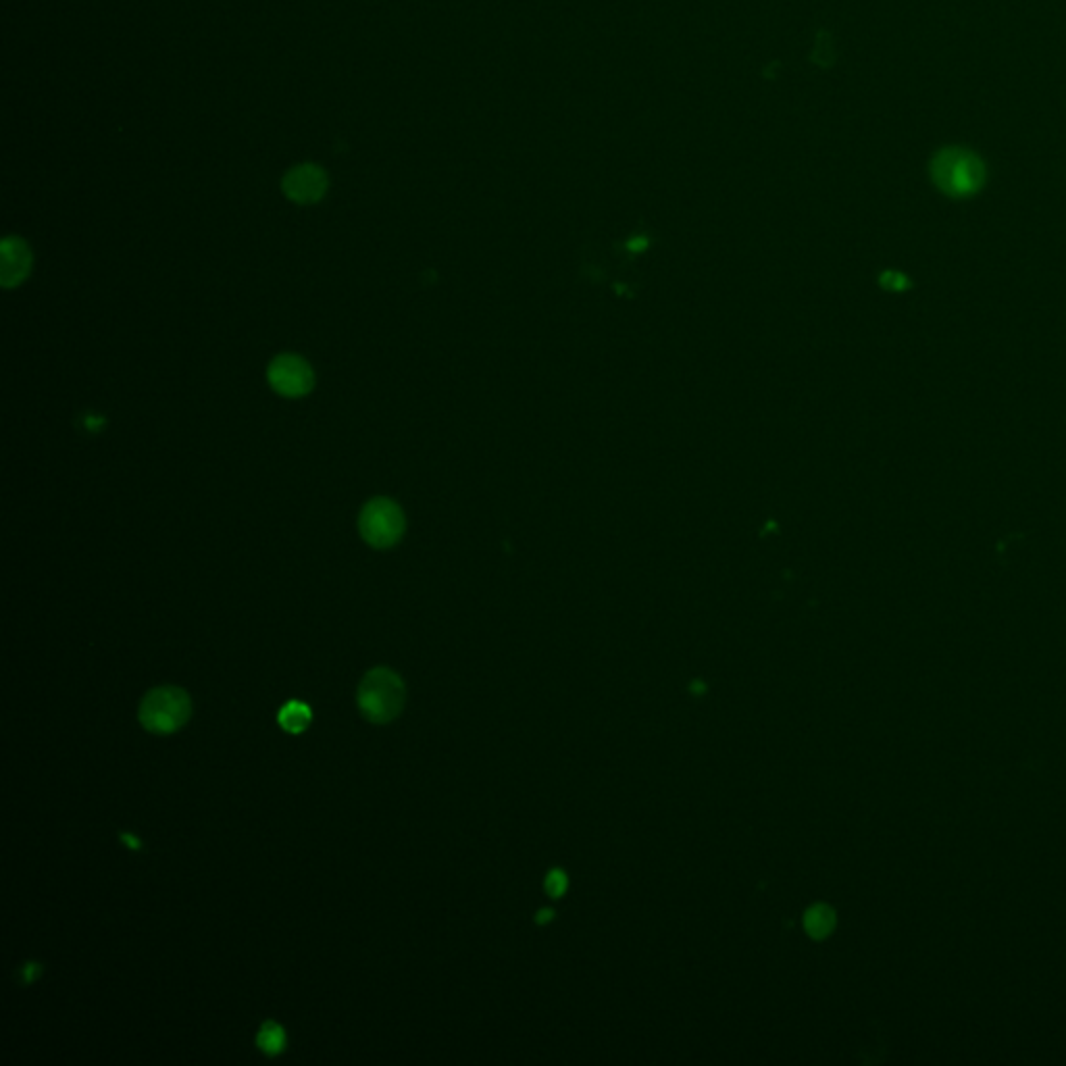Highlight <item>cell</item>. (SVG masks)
I'll return each instance as SVG.
<instances>
[{
  "label": "cell",
  "mask_w": 1066,
  "mask_h": 1066,
  "mask_svg": "<svg viewBox=\"0 0 1066 1066\" xmlns=\"http://www.w3.org/2000/svg\"><path fill=\"white\" fill-rule=\"evenodd\" d=\"M929 175L939 192L954 200H964L983 190L987 169L973 150L946 146L933 155L929 163Z\"/></svg>",
  "instance_id": "1"
},
{
  "label": "cell",
  "mask_w": 1066,
  "mask_h": 1066,
  "mask_svg": "<svg viewBox=\"0 0 1066 1066\" xmlns=\"http://www.w3.org/2000/svg\"><path fill=\"white\" fill-rule=\"evenodd\" d=\"M404 696L406 692H404L402 679L386 667H377L363 677L359 685L357 702L367 721L384 725V723L394 721L400 715V710L404 706Z\"/></svg>",
  "instance_id": "2"
},
{
  "label": "cell",
  "mask_w": 1066,
  "mask_h": 1066,
  "mask_svg": "<svg viewBox=\"0 0 1066 1066\" xmlns=\"http://www.w3.org/2000/svg\"><path fill=\"white\" fill-rule=\"evenodd\" d=\"M192 715L190 696L182 688L163 685L144 696L140 704V723L150 733H173L188 723Z\"/></svg>",
  "instance_id": "3"
},
{
  "label": "cell",
  "mask_w": 1066,
  "mask_h": 1066,
  "mask_svg": "<svg viewBox=\"0 0 1066 1066\" xmlns=\"http://www.w3.org/2000/svg\"><path fill=\"white\" fill-rule=\"evenodd\" d=\"M363 540L373 548L394 546L404 531V515L400 506L390 498H373L359 519Z\"/></svg>",
  "instance_id": "4"
},
{
  "label": "cell",
  "mask_w": 1066,
  "mask_h": 1066,
  "mask_svg": "<svg viewBox=\"0 0 1066 1066\" xmlns=\"http://www.w3.org/2000/svg\"><path fill=\"white\" fill-rule=\"evenodd\" d=\"M271 388L286 398H300L309 394L315 384V375L311 365L296 357V354H282L277 357L267 371Z\"/></svg>",
  "instance_id": "5"
},
{
  "label": "cell",
  "mask_w": 1066,
  "mask_h": 1066,
  "mask_svg": "<svg viewBox=\"0 0 1066 1066\" xmlns=\"http://www.w3.org/2000/svg\"><path fill=\"white\" fill-rule=\"evenodd\" d=\"M325 188H327L325 173L313 165L296 167L294 171L288 173L286 182H284V190L288 198L294 202H300V205H311V202H317L323 196Z\"/></svg>",
  "instance_id": "6"
},
{
  "label": "cell",
  "mask_w": 1066,
  "mask_h": 1066,
  "mask_svg": "<svg viewBox=\"0 0 1066 1066\" xmlns=\"http://www.w3.org/2000/svg\"><path fill=\"white\" fill-rule=\"evenodd\" d=\"M32 269V252L23 240L7 238L3 242V259H0V282L5 288L19 286Z\"/></svg>",
  "instance_id": "7"
},
{
  "label": "cell",
  "mask_w": 1066,
  "mask_h": 1066,
  "mask_svg": "<svg viewBox=\"0 0 1066 1066\" xmlns=\"http://www.w3.org/2000/svg\"><path fill=\"white\" fill-rule=\"evenodd\" d=\"M311 723V708L302 702H288L279 710V725L288 733H302Z\"/></svg>",
  "instance_id": "8"
},
{
  "label": "cell",
  "mask_w": 1066,
  "mask_h": 1066,
  "mask_svg": "<svg viewBox=\"0 0 1066 1066\" xmlns=\"http://www.w3.org/2000/svg\"><path fill=\"white\" fill-rule=\"evenodd\" d=\"M257 1044H259V1048H261L265 1054L275 1056V1054H279V1052H282V1050L286 1048V1033H284V1029L279 1027L277 1023L267 1021V1023L261 1027V1031H259Z\"/></svg>",
  "instance_id": "9"
},
{
  "label": "cell",
  "mask_w": 1066,
  "mask_h": 1066,
  "mask_svg": "<svg viewBox=\"0 0 1066 1066\" xmlns=\"http://www.w3.org/2000/svg\"><path fill=\"white\" fill-rule=\"evenodd\" d=\"M831 927H833V915H831V912H829L825 906H817V908H812V910L808 912V917H806V929H808L812 935H815V937H823V935H827V933L831 931Z\"/></svg>",
  "instance_id": "10"
}]
</instances>
